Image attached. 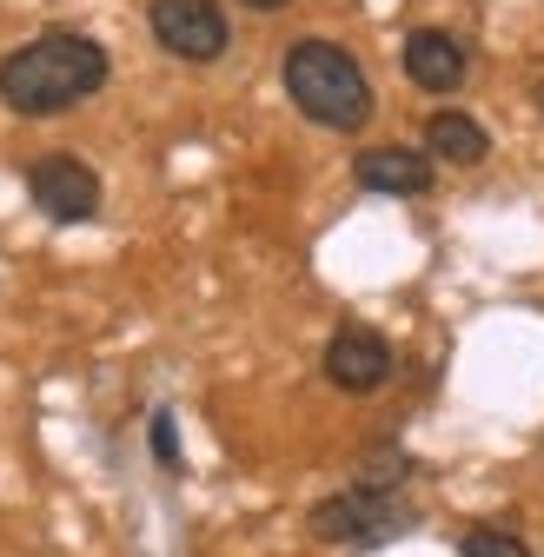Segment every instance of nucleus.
I'll list each match as a JSON object with an SVG mask.
<instances>
[{
    "instance_id": "13",
    "label": "nucleus",
    "mask_w": 544,
    "mask_h": 557,
    "mask_svg": "<svg viewBox=\"0 0 544 557\" xmlns=\"http://www.w3.org/2000/svg\"><path fill=\"white\" fill-rule=\"evenodd\" d=\"M531 100H537V113H544V74H537V81H531Z\"/></svg>"
},
{
    "instance_id": "2",
    "label": "nucleus",
    "mask_w": 544,
    "mask_h": 557,
    "mask_svg": "<svg viewBox=\"0 0 544 557\" xmlns=\"http://www.w3.org/2000/svg\"><path fill=\"white\" fill-rule=\"evenodd\" d=\"M280 74H286L293 107H299L312 126L359 133V126L372 120V81H366V66L338 47V40H293Z\"/></svg>"
},
{
    "instance_id": "5",
    "label": "nucleus",
    "mask_w": 544,
    "mask_h": 557,
    "mask_svg": "<svg viewBox=\"0 0 544 557\" xmlns=\"http://www.w3.org/2000/svg\"><path fill=\"white\" fill-rule=\"evenodd\" d=\"M147 21H153V40L173 60L207 66V60L226 53V14H220V0H153Z\"/></svg>"
},
{
    "instance_id": "11",
    "label": "nucleus",
    "mask_w": 544,
    "mask_h": 557,
    "mask_svg": "<svg viewBox=\"0 0 544 557\" xmlns=\"http://www.w3.org/2000/svg\"><path fill=\"white\" fill-rule=\"evenodd\" d=\"M153 458L166 471H180V432H173V411H153Z\"/></svg>"
},
{
    "instance_id": "10",
    "label": "nucleus",
    "mask_w": 544,
    "mask_h": 557,
    "mask_svg": "<svg viewBox=\"0 0 544 557\" xmlns=\"http://www.w3.org/2000/svg\"><path fill=\"white\" fill-rule=\"evenodd\" d=\"M458 550H465V557H531V544H524L518 531H505V524H471V531L458 537Z\"/></svg>"
},
{
    "instance_id": "12",
    "label": "nucleus",
    "mask_w": 544,
    "mask_h": 557,
    "mask_svg": "<svg viewBox=\"0 0 544 557\" xmlns=\"http://www.w3.org/2000/svg\"><path fill=\"white\" fill-rule=\"evenodd\" d=\"M246 8H259V14H272V8H286V0H246Z\"/></svg>"
},
{
    "instance_id": "9",
    "label": "nucleus",
    "mask_w": 544,
    "mask_h": 557,
    "mask_svg": "<svg viewBox=\"0 0 544 557\" xmlns=\"http://www.w3.org/2000/svg\"><path fill=\"white\" fill-rule=\"evenodd\" d=\"M425 153H432V160H445V166H479V160L492 153V139H485V126L471 120V113L445 107V113H432V120H425Z\"/></svg>"
},
{
    "instance_id": "3",
    "label": "nucleus",
    "mask_w": 544,
    "mask_h": 557,
    "mask_svg": "<svg viewBox=\"0 0 544 557\" xmlns=\"http://www.w3.org/2000/svg\"><path fill=\"white\" fill-rule=\"evenodd\" d=\"M306 531L332 550H366V544H385V537H405L412 531V505L398 492H372V484H353V492H332L306 511Z\"/></svg>"
},
{
    "instance_id": "7",
    "label": "nucleus",
    "mask_w": 544,
    "mask_h": 557,
    "mask_svg": "<svg viewBox=\"0 0 544 557\" xmlns=\"http://www.w3.org/2000/svg\"><path fill=\"white\" fill-rule=\"evenodd\" d=\"M405 81L412 87H425V94H458L465 87V74H471V53H465V40H452V34H438V27H419V34H405Z\"/></svg>"
},
{
    "instance_id": "8",
    "label": "nucleus",
    "mask_w": 544,
    "mask_h": 557,
    "mask_svg": "<svg viewBox=\"0 0 544 557\" xmlns=\"http://www.w3.org/2000/svg\"><path fill=\"white\" fill-rule=\"evenodd\" d=\"M353 180L366 193L419 199V193H432V153H419V147H372V153L353 160Z\"/></svg>"
},
{
    "instance_id": "4",
    "label": "nucleus",
    "mask_w": 544,
    "mask_h": 557,
    "mask_svg": "<svg viewBox=\"0 0 544 557\" xmlns=\"http://www.w3.org/2000/svg\"><path fill=\"white\" fill-rule=\"evenodd\" d=\"M27 199L53 226H87L100 213V173L74 153H47V160L27 166Z\"/></svg>"
},
{
    "instance_id": "1",
    "label": "nucleus",
    "mask_w": 544,
    "mask_h": 557,
    "mask_svg": "<svg viewBox=\"0 0 544 557\" xmlns=\"http://www.w3.org/2000/svg\"><path fill=\"white\" fill-rule=\"evenodd\" d=\"M107 87V47L94 34H40L27 47H14L0 60V100L27 120H47V113H66Z\"/></svg>"
},
{
    "instance_id": "6",
    "label": "nucleus",
    "mask_w": 544,
    "mask_h": 557,
    "mask_svg": "<svg viewBox=\"0 0 544 557\" xmlns=\"http://www.w3.org/2000/svg\"><path fill=\"white\" fill-rule=\"evenodd\" d=\"M325 379H332L338 392H353V398L379 392V385L392 379V345H385L372 325H338V332L325 338Z\"/></svg>"
}]
</instances>
